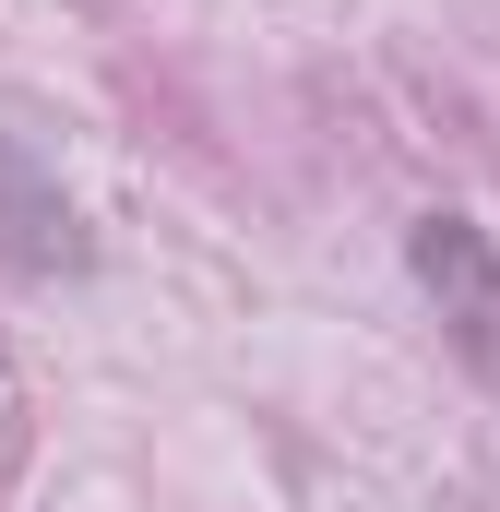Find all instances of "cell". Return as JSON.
<instances>
[{
  "label": "cell",
  "mask_w": 500,
  "mask_h": 512,
  "mask_svg": "<svg viewBox=\"0 0 500 512\" xmlns=\"http://www.w3.org/2000/svg\"><path fill=\"white\" fill-rule=\"evenodd\" d=\"M0 251L12 262H84V239H72V203L0 143Z\"/></svg>",
  "instance_id": "cell-2"
},
{
  "label": "cell",
  "mask_w": 500,
  "mask_h": 512,
  "mask_svg": "<svg viewBox=\"0 0 500 512\" xmlns=\"http://www.w3.org/2000/svg\"><path fill=\"white\" fill-rule=\"evenodd\" d=\"M417 286L453 298V322L489 346V322H500V262H489V239H477L465 215H417Z\"/></svg>",
  "instance_id": "cell-1"
}]
</instances>
